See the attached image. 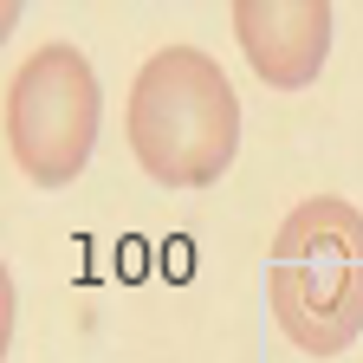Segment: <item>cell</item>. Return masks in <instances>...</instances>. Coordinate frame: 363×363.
<instances>
[{"label": "cell", "instance_id": "obj_3", "mask_svg": "<svg viewBox=\"0 0 363 363\" xmlns=\"http://www.w3.org/2000/svg\"><path fill=\"white\" fill-rule=\"evenodd\" d=\"M104 91L78 45L52 39L20 59L7 84V156L33 189H65L98 150Z\"/></svg>", "mask_w": 363, "mask_h": 363}, {"label": "cell", "instance_id": "obj_2", "mask_svg": "<svg viewBox=\"0 0 363 363\" xmlns=\"http://www.w3.org/2000/svg\"><path fill=\"white\" fill-rule=\"evenodd\" d=\"M272 325L305 357H344L363 337V214L337 195L298 201L266 253Z\"/></svg>", "mask_w": 363, "mask_h": 363}, {"label": "cell", "instance_id": "obj_4", "mask_svg": "<svg viewBox=\"0 0 363 363\" xmlns=\"http://www.w3.org/2000/svg\"><path fill=\"white\" fill-rule=\"evenodd\" d=\"M331 26H337L331 0H240L234 7L240 52H247L253 78L272 91H305L325 72Z\"/></svg>", "mask_w": 363, "mask_h": 363}, {"label": "cell", "instance_id": "obj_1", "mask_svg": "<svg viewBox=\"0 0 363 363\" xmlns=\"http://www.w3.org/2000/svg\"><path fill=\"white\" fill-rule=\"evenodd\" d=\"M130 156L162 189H208L240 156V98L201 45H162L130 78Z\"/></svg>", "mask_w": 363, "mask_h": 363}]
</instances>
